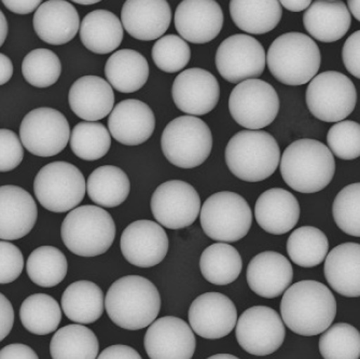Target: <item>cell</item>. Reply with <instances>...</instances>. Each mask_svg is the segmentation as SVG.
<instances>
[{
  "label": "cell",
  "instance_id": "obj_28",
  "mask_svg": "<svg viewBox=\"0 0 360 359\" xmlns=\"http://www.w3.org/2000/svg\"><path fill=\"white\" fill-rule=\"evenodd\" d=\"M352 24V14L342 1H314L303 14V25L314 39L335 42L347 35Z\"/></svg>",
  "mask_w": 360,
  "mask_h": 359
},
{
  "label": "cell",
  "instance_id": "obj_27",
  "mask_svg": "<svg viewBox=\"0 0 360 359\" xmlns=\"http://www.w3.org/2000/svg\"><path fill=\"white\" fill-rule=\"evenodd\" d=\"M255 216L264 231L282 235L298 224L300 205L291 192L282 188H272L259 196L255 205Z\"/></svg>",
  "mask_w": 360,
  "mask_h": 359
},
{
  "label": "cell",
  "instance_id": "obj_48",
  "mask_svg": "<svg viewBox=\"0 0 360 359\" xmlns=\"http://www.w3.org/2000/svg\"><path fill=\"white\" fill-rule=\"evenodd\" d=\"M342 60L347 72L360 79V30L347 38L342 49Z\"/></svg>",
  "mask_w": 360,
  "mask_h": 359
},
{
  "label": "cell",
  "instance_id": "obj_5",
  "mask_svg": "<svg viewBox=\"0 0 360 359\" xmlns=\"http://www.w3.org/2000/svg\"><path fill=\"white\" fill-rule=\"evenodd\" d=\"M321 62L316 42L302 32H286L277 37L266 54L271 74L286 85L311 82L321 68Z\"/></svg>",
  "mask_w": 360,
  "mask_h": 359
},
{
  "label": "cell",
  "instance_id": "obj_49",
  "mask_svg": "<svg viewBox=\"0 0 360 359\" xmlns=\"http://www.w3.org/2000/svg\"><path fill=\"white\" fill-rule=\"evenodd\" d=\"M14 324V311L11 302L0 293V342L7 338Z\"/></svg>",
  "mask_w": 360,
  "mask_h": 359
},
{
  "label": "cell",
  "instance_id": "obj_34",
  "mask_svg": "<svg viewBox=\"0 0 360 359\" xmlns=\"http://www.w3.org/2000/svg\"><path fill=\"white\" fill-rule=\"evenodd\" d=\"M131 182L124 170L113 165H103L93 170L86 182L89 198L102 208H117L124 203Z\"/></svg>",
  "mask_w": 360,
  "mask_h": 359
},
{
  "label": "cell",
  "instance_id": "obj_30",
  "mask_svg": "<svg viewBox=\"0 0 360 359\" xmlns=\"http://www.w3.org/2000/svg\"><path fill=\"white\" fill-rule=\"evenodd\" d=\"M122 23L116 14L107 10H94L80 24V39L89 51L108 54L122 44Z\"/></svg>",
  "mask_w": 360,
  "mask_h": 359
},
{
  "label": "cell",
  "instance_id": "obj_10",
  "mask_svg": "<svg viewBox=\"0 0 360 359\" xmlns=\"http://www.w3.org/2000/svg\"><path fill=\"white\" fill-rule=\"evenodd\" d=\"M307 108L323 122H341L357 103V91L349 77L339 72H323L307 85Z\"/></svg>",
  "mask_w": 360,
  "mask_h": 359
},
{
  "label": "cell",
  "instance_id": "obj_39",
  "mask_svg": "<svg viewBox=\"0 0 360 359\" xmlns=\"http://www.w3.org/2000/svg\"><path fill=\"white\" fill-rule=\"evenodd\" d=\"M26 271L30 281L36 285L54 287L62 283L68 275V259L56 247H38L28 257Z\"/></svg>",
  "mask_w": 360,
  "mask_h": 359
},
{
  "label": "cell",
  "instance_id": "obj_15",
  "mask_svg": "<svg viewBox=\"0 0 360 359\" xmlns=\"http://www.w3.org/2000/svg\"><path fill=\"white\" fill-rule=\"evenodd\" d=\"M264 46L256 38L236 34L218 46L216 67L220 76L230 83L258 79L266 68Z\"/></svg>",
  "mask_w": 360,
  "mask_h": 359
},
{
  "label": "cell",
  "instance_id": "obj_2",
  "mask_svg": "<svg viewBox=\"0 0 360 359\" xmlns=\"http://www.w3.org/2000/svg\"><path fill=\"white\" fill-rule=\"evenodd\" d=\"M105 309L113 324L134 332L155 322L161 309V297L149 279L127 275L110 286L105 298Z\"/></svg>",
  "mask_w": 360,
  "mask_h": 359
},
{
  "label": "cell",
  "instance_id": "obj_33",
  "mask_svg": "<svg viewBox=\"0 0 360 359\" xmlns=\"http://www.w3.org/2000/svg\"><path fill=\"white\" fill-rule=\"evenodd\" d=\"M60 303L68 320L77 324H92L104 313L105 297L93 282L77 281L65 289Z\"/></svg>",
  "mask_w": 360,
  "mask_h": 359
},
{
  "label": "cell",
  "instance_id": "obj_44",
  "mask_svg": "<svg viewBox=\"0 0 360 359\" xmlns=\"http://www.w3.org/2000/svg\"><path fill=\"white\" fill-rule=\"evenodd\" d=\"M151 54L158 68L169 74L183 70L191 58L189 44L176 35L163 36L158 39Z\"/></svg>",
  "mask_w": 360,
  "mask_h": 359
},
{
  "label": "cell",
  "instance_id": "obj_41",
  "mask_svg": "<svg viewBox=\"0 0 360 359\" xmlns=\"http://www.w3.org/2000/svg\"><path fill=\"white\" fill-rule=\"evenodd\" d=\"M323 359H359L360 332L347 322H338L319 339Z\"/></svg>",
  "mask_w": 360,
  "mask_h": 359
},
{
  "label": "cell",
  "instance_id": "obj_19",
  "mask_svg": "<svg viewBox=\"0 0 360 359\" xmlns=\"http://www.w3.org/2000/svg\"><path fill=\"white\" fill-rule=\"evenodd\" d=\"M172 96L176 107L188 115H203L214 111L220 97V87L212 73L189 68L174 80Z\"/></svg>",
  "mask_w": 360,
  "mask_h": 359
},
{
  "label": "cell",
  "instance_id": "obj_54",
  "mask_svg": "<svg viewBox=\"0 0 360 359\" xmlns=\"http://www.w3.org/2000/svg\"><path fill=\"white\" fill-rule=\"evenodd\" d=\"M281 5L288 11L301 12L307 10L309 6L312 5V3L309 0H304V1H301V0H283V1H281Z\"/></svg>",
  "mask_w": 360,
  "mask_h": 359
},
{
  "label": "cell",
  "instance_id": "obj_13",
  "mask_svg": "<svg viewBox=\"0 0 360 359\" xmlns=\"http://www.w3.org/2000/svg\"><path fill=\"white\" fill-rule=\"evenodd\" d=\"M236 334L243 350L255 356H266L283 346L286 330L275 310L256 306L246 310L238 318Z\"/></svg>",
  "mask_w": 360,
  "mask_h": 359
},
{
  "label": "cell",
  "instance_id": "obj_53",
  "mask_svg": "<svg viewBox=\"0 0 360 359\" xmlns=\"http://www.w3.org/2000/svg\"><path fill=\"white\" fill-rule=\"evenodd\" d=\"M13 75V64L5 54L0 53V85L9 82Z\"/></svg>",
  "mask_w": 360,
  "mask_h": 359
},
{
  "label": "cell",
  "instance_id": "obj_45",
  "mask_svg": "<svg viewBox=\"0 0 360 359\" xmlns=\"http://www.w3.org/2000/svg\"><path fill=\"white\" fill-rule=\"evenodd\" d=\"M327 145L331 153L345 161L360 157V125L345 120L335 123L327 134Z\"/></svg>",
  "mask_w": 360,
  "mask_h": 359
},
{
  "label": "cell",
  "instance_id": "obj_24",
  "mask_svg": "<svg viewBox=\"0 0 360 359\" xmlns=\"http://www.w3.org/2000/svg\"><path fill=\"white\" fill-rule=\"evenodd\" d=\"M246 277L255 294L273 299L288 289L293 279L292 265L282 253L264 251L248 263Z\"/></svg>",
  "mask_w": 360,
  "mask_h": 359
},
{
  "label": "cell",
  "instance_id": "obj_14",
  "mask_svg": "<svg viewBox=\"0 0 360 359\" xmlns=\"http://www.w3.org/2000/svg\"><path fill=\"white\" fill-rule=\"evenodd\" d=\"M151 212L159 225L171 230L191 226L201 213V199L191 184L169 180L151 196Z\"/></svg>",
  "mask_w": 360,
  "mask_h": 359
},
{
  "label": "cell",
  "instance_id": "obj_58",
  "mask_svg": "<svg viewBox=\"0 0 360 359\" xmlns=\"http://www.w3.org/2000/svg\"><path fill=\"white\" fill-rule=\"evenodd\" d=\"M75 3L82 6H90L95 5V4H98L100 1H98V0H91V1H81V0H75Z\"/></svg>",
  "mask_w": 360,
  "mask_h": 359
},
{
  "label": "cell",
  "instance_id": "obj_23",
  "mask_svg": "<svg viewBox=\"0 0 360 359\" xmlns=\"http://www.w3.org/2000/svg\"><path fill=\"white\" fill-rule=\"evenodd\" d=\"M111 136L125 146H139L153 136L155 117L148 105L139 99H125L113 107L108 118Z\"/></svg>",
  "mask_w": 360,
  "mask_h": 359
},
{
  "label": "cell",
  "instance_id": "obj_55",
  "mask_svg": "<svg viewBox=\"0 0 360 359\" xmlns=\"http://www.w3.org/2000/svg\"><path fill=\"white\" fill-rule=\"evenodd\" d=\"M8 30H9V26H8L7 19H6L3 11L0 10V46L5 44L6 38L8 36Z\"/></svg>",
  "mask_w": 360,
  "mask_h": 359
},
{
  "label": "cell",
  "instance_id": "obj_40",
  "mask_svg": "<svg viewBox=\"0 0 360 359\" xmlns=\"http://www.w3.org/2000/svg\"><path fill=\"white\" fill-rule=\"evenodd\" d=\"M70 148L74 155L84 161H97L108 153L111 136L102 123L80 122L72 130Z\"/></svg>",
  "mask_w": 360,
  "mask_h": 359
},
{
  "label": "cell",
  "instance_id": "obj_3",
  "mask_svg": "<svg viewBox=\"0 0 360 359\" xmlns=\"http://www.w3.org/2000/svg\"><path fill=\"white\" fill-rule=\"evenodd\" d=\"M335 173V157L316 139L293 141L281 159V174L287 186L300 194H316L330 184Z\"/></svg>",
  "mask_w": 360,
  "mask_h": 359
},
{
  "label": "cell",
  "instance_id": "obj_8",
  "mask_svg": "<svg viewBox=\"0 0 360 359\" xmlns=\"http://www.w3.org/2000/svg\"><path fill=\"white\" fill-rule=\"evenodd\" d=\"M202 229L212 239L220 243L238 242L250 232L252 212L250 204L236 192L212 194L200 213Z\"/></svg>",
  "mask_w": 360,
  "mask_h": 359
},
{
  "label": "cell",
  "instance_id": "obj_56",
  "mask_svg": "<svg viewBox=\"0 0 360 359\" xmlns=\"http://www.w3.org/2000/svg\"><path fill=\"white\" fill-rule=\"evenodd\" d=\"M349 10L357 21L360 22V0H349Z\"/></svg>",
  "mask_w": 360,
  "mask_h": 359
},
{
  "label": "cell",
  "instance_id": "obj_9",
  "mask_svg": "<svg viewBox=\"0 0 360 359\" xmlns=\"http://www.w3.org/2000/svg\"><path fill=\"white\" fill-rule=\"evenodd\" d=\"M84 174L74 164L56 161L46 164L34 180V192L49 212L66 213L77 208L86 196Z\"/></svg>",
  "mask_w": 360,
  "mask_h": 359
},
{
  "label": "cell",
  "instance_id": "obj_38",
  "mask_svg": "<svg viewBox=\"0 0 360 359\" xmlns=\"http://www.w3.org/2000/svg\"><path fill=\"white\" fill-rule=\"evenodd\" d=\"M328 237L315 227H301L287 241V253L293 263L303 267L321 265L328 255Z\"/></svg>",
  "mask_w": 360,
  "mask_h": 359
},
{
  "label": "cell",
  "instance_id": "obj_37",
  "mask_svg": "<svg viewBox=\"0 0 360 359\" xmlns=\"http://www.w3.org/2000/svg\"><path fill=\"white\" fill-rule=\"evenodd\" d=\"M22 325L28 332L46 336L56 332L62 311L58 302L46 294H35L24 300L20 309Z\"/></svg>",
  "mask_w": 360,
  "mask_h": 359
},
{
  "label": "cell",
  "instance_id": "obj_50",
  "mask_svg": "<svg viewBox=\"0 0 360 359\" xmlns=\"http://www.w3.org/2000/svg\"><path fill=\"white\" fill-rule=\"evenodd\" d=\"M0 359H39V357L25 344H9L0 350Z\"/></svg>",
  "mask_w": 360,
  "mask_h": 359
},
{
  "label": "cell",
  "instance_id": "obj_52",
  "mask_svg": "<svg viewBox=\"0 0 360 359\" xmlns=\"http://www.w3.org/2000/svg\"><path fill=\"white\" fill-rule=\"evenodd\" d=\"M5 7L15 14H30L37 11L41 5L40 0H4Z\"/></svg>",
  "mask_w": 360,
  "mask_h": 359
},
{
  "label": "cell",
  "instance_id": "obj_26",
  "mask_svg": "<svg viewBox=\"0 0 360 359\" xmlns=\"http://www.w3.org/2000/svg\"><path fill=\"white\" fill-rule=\"evenodd\" d=\"M72 113L86 122H96L111 113L115 105L112 87L98 76H84L75 81L68 94Z\"/></svg>",
  "mask_w": 360,
  "mask_h": 359
},
{
  "label": "cell",
  "instance_id": "obj_57",
  "mask_svg": "<svg viewBox=\"0 0 360 359\" xmlns=\"http://www.w3.org/2000/svg\"><path fill=\"white\" fill-rule=\"evenodd\" d=\"M207 359H240L233 355L230 354H216L214 356L208 357Z\"/></svg>",
  "mask_w": 360,
  "mask_h": 359
},
{
  "label": "cell",
  "instance_id": "obj_43",
  "mask_svg": "<svg viewBox=\"0 0 360 359\" xmlns=\"http://www.w3.org/2000/svg\"><path fill=\"white\" fill-rule=\"evenodd\" d=\"M335 224L343 232L360 237V182L345 187L333 205Z\"/></svg>",
  "mask_w": 360,
  "mask_h": 359
},
{
  "label": "cell",
  "instance_id": "obj_32",
  "mask_svg": "<svg viewBox=\"0 0 360 359\" xmlns=\"http://www.w3.org/2000/svg\"><path fill=\"white\" fill-rule=\"evenodd\" d=\"M230 14L240 30L252 35H264L278 25L283 7L277 0H232Z\"/></svg>",
  "mask_w": 360,
  "mask_h": 359
},
{
  "label": "cell",
  "instance_id": "obj_35",
  "mask_svg": "<svg viewBox=\"0 0 360 359\" xmlns=\"http://www.w3.org/2000/svg\"><path fill=\"white\" fill-rule=\"evenodd\" d=\"M200 269L206 281L214 285L233 283L240 277L243 260L238 249L226 243L208 246L200 259Z\"/></svg>",
  "mask_w": 360,
  "mask_h": 359
},
{
  "label": "cell",
  "instance_id": "obj_21",
  "mask_svg": "<svg viewBox=\"0 0 360 359\" xmlns=\"http://www.w3.org/2000/svg\"><path fill=\"white\" fill-rule=\"evenodd\" d=\"M171 22L172 9L165 0H127L121 11L123 30L143 42L162 38Z\"/></svg>",
  "mask_w": 360,
  "mask_h": 359
},
{
  "label": "cell",
  "instance_id": "obj_29",
  "mask_svg": "<svg viewBox=\"0 0 360 359\" xmlns=\"http://www.w3.org/2000/svg\"><path fill=\"white\" fill-rule=\"evenodd\" d=\"M323 272L335 293L347 298L360 297V244L335 246L327 255Z\"/></svg>",
  "mask_w": 360,
  "mask_h": 359
},
{
  "label": "cell",
  "instance_id": "obj_42",
  "mask_svg": "<svg viewBox=\"0 0 360 359\" xmlns=\"http://www.w3.org/2000/svg\"><path fill=\"white\" fill-rule=\"evenodd\" d=\"M62 73L60 58L53 51L36 49L30 51L22 63L25 80L36 88H49L58 82Z\"/></svg>",
  "mask_w": 360,
  "mask_h": 359
},
{
  "label": "cell",
  "instance_id": "obj_51",
  "mask_svg": "<svg viewBox=\"0 0 360 359\" xmlns=\"http://www.w3.org/2000/svg\"><path fill=\"white\" fill-rule=\"evenodd\" d=\"M96 359H143L139 353L131 346L117 344L105 348Z\"/></svg>",
  "mask_w": 360,
  "mask_h": 359
},
{
  "label": "cell",
  "instance_id": "obj_16",
  "mask_svg": "<svg viewBox=\"0 0 360 359\" xmlns=\"http://www.w3.org/2000/svg\"><path fill=\"white\" fill-rule=\"evenodd\" d=\"M121 251L127 263L139 267L159 265L169 251V237L163 227L151 220H137L123 231Z\"/></svg>",
  "mask_w": 360,
  "mask_h": 359
},
{
  "label": "cell",
  "instance_id": "obj_25",
  "mask_svg": "<svg viewBox=\"0 0 360 359\" xmlns=\"http://www.w3.org/2000/svg\"><path fill=\"white\" fill-rule=\"evenodd\" d=\"M32 25L42 42L62 46L74 39L80 30V18L76 8L65 0L42 3L34 14Z\"/></svg>",
  "mask_w": 360,
  "mask_h": 359
},
{
  "label": "cell",
  "instance_id": "obj_7",
  "mask_svg": "<svg viewBox=\"0 0 360 359\" xmlns=\"http://www.w3.org/2000/svg\"><path fill=\"white\" fill-rule=\"evenodd\" d=\"M161 148L167 161L173 165L185 170L198 168L212 152V131L200 118L178 117L162 133Z\"/></svg>",
  "mask_w": 360,
  "mask_h": 359
},
{
  "label": "cell",
  "instance_id": "obj_17",
  "mask_svg": "<svg viewBox=\"0 0 360 359\" xmlns=\"http://www.w3.org/2000/svg\"><path fill=\"white\" fill-rule=\"evenodd\" d=\"M188 317L192 332L208 340L228 336L238 324L236 304L220 293H206L195 298Z\"/></svg>",
  "mask_w": 360,
  "mask_h": 359
},
{
  "label": "cell",
  "instance_id": "obj_20",
  "mask_svg": "<svg viewBox=\"0 0 360 359\" xmlns=\"http://www.w3.org/2000/svg\"><path fill=\"white\" fill-rule=\"evenodd\" d=\"M174 21L185 42L203 44L219 35L224 15L219 4L214 0H184L176 9Z\"/></svg>",
  "mask_w": 360,
  "mask_h": 359
},
{
  "label": "cell",
  "instance_id": "obj_4",
  "mask_svg": "<svg viewBox=\"0 0 360 359\" xmlns=\"http://www.w3.org/2000/svg\"><path fill=\"white\" fill-rule=\"evenodd\" d=\"M224 158L229 170L238 180L262 182L271 177L280 164V146L268 132L245 130L229 141Z\"/></svg>",
  "mask_w": 360,
  "mask_h": 359
},
{
  "label": "cell",
  "instance_id": "obj_22",
  "mask_svg": "<svg viewBox=\"0 0 360 359\" xmlns=\"http://www.w3.org/2000/svg\"><path fill=\"white\" fill-rule=\"evenodd\" d=\"M38 208L30 192L21 187H0V239L25 237L35 227Z\"/></svg>",
  "mask_w": 360,
  "mask_h": 359
},
{
  "label": "cell",
  "instance_id": "obj_31",
  "mask_svg": "<svg viewBox=\"0 0 360 359\" xmlns=\"http://www.w3.org/2000/svg\"><path fill=\"white\" fill-rule=\"evenodd\" d=\"M105 76L118 92L134 93L148 81L149 64L137 51L122 49L107 60Z\"/></svg>",
  "mask_w": 360,
  "mask_h": 359
},
{
  "label": "cell",
  "instance_id": "obj_36",
  "mask_svg": "<svg viewBox=\"0 0 360 359\" xmlns=\"http://www.w3.org/2000/svg\"><path fill=\"white\" fill-rule=\"evenodd\" d=\"M100 344L84 325H68L54 334L50 344L52 359H96Z\"/></svg>",
  "mask_w": 360,
  "mask_h": 359
},
{
  "label": "cell",
  "instance_id": "obj_18",
  "mask_svg": "<svg viewBox=\"0 0 360 359\" xmlns=\"http://www.w3.org/2000/svg\"><path fill=\"white\" fill-rule=\"evenodd\" d=\"M143 346L150 359H191L195 352V336L185 320L165 316L149 326Z\"/></svg>",
  "mask_w": 360,
  "mask_h": 359
},
{
  "label": "cell",
  "instance_id": "obj_6",
  "mask_svg": "<svg viewBox=\"0 0 360 359\" xmlns=\"http://www.w3.org/2000/svg\"><path fill=\"white\" fill-rule=\"evenodd\" d=\"M60 237L65 246L75 255L96 257L110 248L116 237V225L104 208L84 205L65 217Z\"/></svg>",
  "mask_w": 360,
  "mask_h": 359
},
{
  "label": "cell",
  "instance_id": "obj_12",
  "mask_svg": "<svg viewBox=\"0 0 360 359\" xmlns=\"http://www.w3.org/2000/svg\"><path fill=\"white\" fill-rule=\"evenodd\" d=\"M70 137L68 120L60 111L40 107L30 111L22 120L20 139L28 152L37 157L58 155Z\"/></svg>",
  "mask_w": 360,
  "mask_h": 359
},
{
  "label": "cell",
  "instance_id": "obj_47",
  "mask_svg": "<svg viewBox=\"0 0 360 359\" xmlns=\"http://www.w3.org/2000/svg\"><path fill=\"white\" fill-rule=\"evenodd\" d=\"M24 269V258L19 247L0 241V284H9L19 279Z\"/></svg>",
  "mask_w": 360,
  "mask_h": 359
},
{
  "label": "cell",
  "instance_id": "obj_11",
  "mask_svg": "<svg viewBox=\"0 0 360 359\" xmlns=\"http://www.w3.org/2000/svg\"><path fill=\"white\" fill-rule=\"evenodd\" d=\"M229 111L240 127L259 131L274 121L280 111V99L270 83L250 79L238 83L229 99Z\"/></svg>",
  "mask_w": 360,
  "mask_h": 359
},
{
  "label": "cell",
  "instance_id": "obj_1",
  "mask_svg": "<svg viewBox=\"0 0 360 359\" xmlns=\"http://www.w3.org/2000/svg\"><path fill=\"white\" fill-rule=\"evenodd\" d=\"M281 313L287 327L303 336H313L330 327L337 315V301L325 284L301 281L285 291Z\"/></svg>",
  "mask_w": 360,
  "mask_h": 359
},
{
  "label": "cell",
  "instance_id": "obj_46",
  "mask_svg": "<svg viewBox=\"0 0 360 359\" xmlns=\"http://www.w3.org/2000/svg\"><path fill=\"white\" fill-rule=\"evenodd\" d=\"M21 139L13 131L0 129V172H11L23 161Z\"/></svg>",
  "mask_w": 360,
  "mask_h": 359
}]
</instances>
